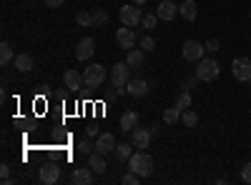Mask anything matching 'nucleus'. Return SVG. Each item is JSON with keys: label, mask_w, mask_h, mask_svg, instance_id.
Listing matches in <instances>:
<instances>
[{"label": "nucleus", "mask_w": 251, "mask_h": 185, "mask_svg": "<svg viewBox=\"0 0 251 185\" xmlns=\"http://www.w3.org/2000/svg\"><path fill=\"white\" fill-rule=\"evenodd\" d=\"M128 170H133V173L141 175V178H149V175L153 173V158H151L149 153H143V150L133 153V155L128 158Z\"/></svg>", "instance_id": "obj_1"}, {"label": "nucleus", "mask_w": 251, "mask_h": 185, "mask_svg": "<svg viewBox=\"0 0 251 185\" xmlns=\"http://www.w3.org/2000/svg\"><path fill=\"white\" fill-rule=\"evenodd\" d=\"M221 73L219 63H216V58H201L199 63H196V78L203 80V83H211V80H216Z\"/></svg>", "instance_id": "obj_2"}, {"label": "nucleus", "mask_w": 251, "mask_h": 185, "mask_svg": "<svg viewBox=\"0 0 251 185\" xmlns=\"http://www.w3.org/2000/svg\"><path fill=\"white\" fill-rule=\"evenodd\" d=\"M103 80H106V68H103L100 63H93V65H88L86 70H83V83H86L88 88H100Z\"/></svg>", "instance_id": "obj_3"}, {"label": "nucleus", "mask_w": 251, "mask_h": 185, "mask_svg": "<svg viewBox=\"0 0 251 185\" xmlns=\"http://www.w3.org/2000/svg\"><path fill=\"white\" fill-rule=\"evenodd\" d=\"M118 18H121V23H123V25L138 28V25H141V20H143V13H141V8H138L136 3H131V5H123V8L118 10Z\"/></svg>", "instance_id": "obj_4"}, {"label": "nucleus", "mask_w": 251, "mask_h": 185, "mask_svg": "<svg viewBox=\"0 0 251 185\" xmlns=\"http://www.w3.org/2000/svg\"><path fill=\"white\" fill-rule=\"evenodd\" d=\"M231 73L239 83H249L251 80V60L249 58H234L231 63Z\"/></svg>", "instance_id": "obj_5"}, {"label": "nucleus", "mask_w": 251, "mask_h": 185, "mask_svg": "<svg viewBox=\"0 0 251 185\" xmlns=\"http://www.w3.org/2000/svg\"><path fill=\"white\" fill-rule=\"evenodd\" d=\"M111 80H113V88L128 85V80H131V65L128 63H116L113 70H111Z\"/></svg>", "instance_id": "obj_6"}, {"label": "nucleus", "mask_w": 251, "mask_h": 185, "mask_svg": "<svg viewBox=\"0 0 251 185\" xmlns=\"http://www.w3.org/2000/svg\"><path fill=\"white\" fill-rule=\"evenodd\" d=\"M181 53H183L186 60H191V63H199V60L203 58V53H206V48L199 43V40H186L183 48H181Z\"/></svg>", "instance_id": "obj_7"}, {"label": "nucleus", "mask_w": 251, "mask_h": 185, "mask_svg": "<svg viewBox=\"0 0 251 185\" xmlns=\"http://www.w3.org/2000/svg\"><path fill=\"white\" fill-rule=\"evenodd\" d=\"M116 43H118L123 50L136 48V33H133V28H128V25L118 28V30H116Z\"/></svg>", "instance_id": "obj_8"}, {"label": "nucleus", "mask_w": 251, "mask_h": 185, "mask_svg": "<svg viewBox=\"0 0 251 185\" xmlns=\"http://www.w3.org/2000/svg\"><path fill=\"white\" fill-rule=\"evenodd\" d=\"M38 178H40V183H46V185L58 183V178H60V165H58V163H46V165L38 170Z\"/></svg>", "instance_id": "obj_9"}, {"label": "nucleus", "mask_w": 251, "mask_h": 185, "mask_svg": "<svg viewBox=\"0 0 251 185\" xmlns=\"http://www.w3.org/2000/svg\"><path fill=\"white\" fill-rule=\"evenodd\" d=\"M151 138H153V130H149V128H133V133H131V143H133V148H138V150L149 148Z\"/></svg>", "instance_id": "obj_10"}, {"label": "nucleus", "mask_w": 251, "mask_h": 185, "mask_svg": "<svg viewBox=\"0 0 251 185\" xmlns=\"http://www.w3.org/2000/svg\"><path fill=\"white\" fill-rule=\"evenodd\" d=\"M116 135L113 133H100L98 135V140H96V150L98 153H103V155H108V153H113L116 150Z\"/></svg>", "instance_id": "obj_11"}, {"label": "nucleus", "mask_w": 251, "mask_h": 185, "mask_svg": "<svg viewBox=\"0 0 251 185\" xmlns=\"http://www.w3.org/2000/svg\"><path fill=\"white\" fill-rule=\"evenodd\" d=\"M93 53H96V40L93 38H83L75 45V60H91Z\"/></svg>", "instance_id": "obj_12"}, {"label": "nucleus", "mask_w": 251, "mask_h": 185, "mask_svg": "<svg viewBox=\"0 0 251 185\" xmlns=\"http://www.w3.org/2000/svg\"><path fill=\"white\" fill-rule=\"evenodd\" d=\"M178 13V5H176V0H163V3H158L156 8V15L158 20H174Z\"/></svg>", "instance_id": "obj_13"}, {"label": "nucleus", "mask_w": 251, "mask_h": 185, "mask_svg": "<svg viewBox=\"0 0 251 185\" xmlns=\"http://www.w3.org/2000/svg\"><path fill=\"white\" fill-rule=\"evenodd\" d=\"M126 93L133 95V98H143L149 93V83H146L143 78H133V80H128V85H126Z\"/></svg>", "instance_id": "obj_14"}, {"label": "nucleus", "mask_w": 251, "mask_h": 185, "mask_svg": "<svg viewBox=\"0 0 251 185\" xmlns=\"http://www.w3.org/2000/svg\"><path fill=\"white\" fill-rule=\"evenodd\" d=\"M138 125V113L136 110H126L121 115V130L123 133H133V128Z\"/></svg>", "instance_id": "obj_15"}, {"label": "nucleus", "mask_w": 251, "mask_h": 185, "mask_svg": "<svg viewBox=\"0 0 251 185\" xmlns=\"http://www.w3.org/2000/svg\"><path fill=\"white\" fill-rule=\"evenodd\" d=\"M88 165H91V170L96 173V175H100V173H106V155L103 153H91L88 155Z\"/></svg>", "instance_id": "obj_16"}, {"label": "nucleus", "mask_w": 251, "mask_h": 185, "mask_svg": "<svg viewBox=\"0 0 251 185\" xmlns=\"http://www.w3.org/2000/svg\"><path fill=\"white\" fill-rule=\"evenodd\" d=\"M71 180H73L75 185H91V183H93V170H91V165H88V168H75Z\"/></svg>", "instance_id": "obj_17"}, {"label": "nucleus", "mask_w": 251, "mask_h": 185, "mask_svg": "<svg viewBox=\"0 0 251 185\" xmlns=\"http://www.w3.org/2000/svg\"><path fill=\"white\" fill-rule=\"evenodd\" d=\"M178 13H181V18H183V20H196V15H199V8H196V3H194V0H181Z\"/></svg>", "instance_id": "obj_18"}, {"label": "nucleus", "mask_w": 251, "mask_h": 185, "mask_svg": "<svg viewBox=\"0 0 251 185\" xmlns=\"http://www.w3.org/2000/svg\"><path fill=\"white\" fill-rule=\"evenodd\" d=\"M35 68V60H33V55H28V53H20V55H15V70H20V73H28V70H33Z\"/></svg>", "instance_id": "obj_19"}, {"label": "nucleus", "mask_w": 251, "mask_h": 185, "mask_svg": "<svg viewBox=\"0 0 251 185\" xmlns=\"http://www.w3.org/2000/svg\"><path fill=\"white\" fill-rule=\"evenodd\" d=\"M63 80H66V88L68 90H78L80 85H86V83H83V75L75 73V70H68L66 75H63Z\"/></svg>", "instance_id": "obj_20"}, {"label": "nucleus", "mask_w": 251, "mask_h": 185, "mask_svg": "<svg viewBox=\"0 0 251 185\" xmlns=\"http://www.w3.org/2000/svg\"><path fill=\"white\" fill-rule=\"evenodd\" d=\"M143 60H146V55H143L141 48H131L128 55H126V63H128L131 68H141V65H143Z\"/></svg>", "instance_id": "obj_21"}, {"label": "nucleus", "mask_w": 251, "mask_h": 185, "mask_svg": "<svg viewBox=\"0 0 251 185\" xmlns=\"http://www.w3.org/2000/svg\"><path fill=\"white\" fill-rule=\"evenodd\" d=\"M181 113H183V110L176 108V105H174V108H166V110H163V123H166V125H174V123L181 120Z\"/></svg>", "instance_id": "obj_22"}, {"label": "nucleus", "mask_w": 251, "mask_h": 185, "mask_svg": "<svg viewBox=\"0 0 251 185\" xmlns=\"http://www.w3.org/2000/svg\"><path fill=\"white\" fill-rule=\"evenodd\" d=\"M131 145H133V143H131ZM131 145H128V143H118L116 150H113L116 158H118V160H128V158L133 155V148H131Z\"/></svg>", "instance_id": "obj_23"}, {"label": "nucleus", "mask_w": 251, "mask_h": 185, "mask_svg": "<svg viewBox=\"0 0 251 185\" xmlns=\"http://www.w3.org/2000/svg\"><path fill=\"white\" fill-rule=\"evenodd\" d=\"M75 23H78L80 28H91V25H93V13H88V10L75 13Z\"/></svg>", "instance_id": "obj_24"}, {"label": "nucleus", "mask_w": 251, "mask_h": 185, "mask_svg": "<svg viewBox=\"0 0 251 185\" xmlns=\"http://www.w3.org/2000/svg\"><path fill=\"white\" fill-rule=\"evenodd\" d=\"M13 60V48H10V43H0V65H8Z\"/></svg>", "instance_id": "obj_25"}, {"label": "nucleus", "mask_w": 251, "mask_h": 185, "mask_svg": "<svg viewBox=\"0 0 251 185\" xmlns=\"http://www.w3.org/2000/svg\"><path fill=\"white\" fill-rule=\"evenodd\" d=\"M181 123H183L186 128H196V123H199L196 110H183V113H181Z\"/></svg>", "instance_id": "obj_26"}, {"label": "nucleus", "mask_w": 251, "mask_h": 185, "mask_svg": "<svg viewBox=\"0 0 251 185\" xmlns=\"http://www.w3.org/2000/svg\"><path fill=\"white\" fill-rule=\"evenodd\" d=\"M176 108H181V110H188V108H191V93L183 90V93L176 98Z\"/></svg>", "instance_id": "obj_27"}, {"label": "nucleus", "mask_w": 251, "mask_h": 185, "mask_svg": "<svg viewBox=\"0 0 251 185\" xmlns=\"http://www.w3.org/2000/svg\"><path fill=\"white\" fill-rule=\"evenodd\" d=\"M138 45H141L143 53H151V50H156V40H153L151 35H143V38L138 40Z\"/></svg>", "instance_id": "obj_28"}, {"label": "nucleus", "mask_w": 251, "mask_h": 185, "mask_svg": "<svg viewBox=\"0 0 251 185\" xmlns=\"http://www.w3.org/2000/svg\"><path fill=\"white\" fill-rule=\"evenodd\" d=\"M108 23V10H93V25H106Z\"/></svg>", "instance_id": "obj_29"}, {"label": "nucleus", "mask_w": 251, "mask_h": 185, "mask_svg": "<svg viewBox=\"0 0 251 185\" xmlns=\"http://www.w3.org/2000/svg\"><path fill=\"white\" fill-rule=\"evenodd\" d=\"M156 18H158L156 13H149V15H143V20H141V25H143L146 30H153V28H156Z\"/></svg>", "instance_id": "obj_30"}, {"label": "nucleus", "mask_w": 251, "mask_h": 185, "mask_svg": "<svg viewBox=\"0 0 251 185\" xmlns=\"http://www.w3.org/2000/svg\"><path fill=\"white\" fill-rule=\"evenodd\" d=\"M138 180H141V175H136L133 170H128V173H126V175L121 178V183H123V185H138Z\"/></svg>", "instance_id": "obj_31"}, {"label": "nucleus", "mask_w": 251, "mask_h": 185, "mask_svg": "<svg viewBox=\"0 0 251 185\" xmlns=\"http://www.w3.org/2000/svg\"><path fill=\"white\" fill-rule=\"evenodd\" d=\"M93 148H96V145H93L91 140H80V143H78V153H83V155H91Z\"/></svg>", "instance_id": "obj_32"}, {"label": "nucleus", "mask_w": 251, "mask_h": 185, "mask_svg": "<svg viewBox=\"0 0 251 185\" xmlns=\"http://www.w3.org/2000/svg\"><path fill=\"white\" fill-rule=\"evenodd\" d=\"M203 48H206V53H216V50H219V40H216V38L206 40V43H203Z\"/></svg>", "instance_id": "obj_33"}, {"label": "nucleus", "mask_w": 251, "mask_h": 185, "mask_svg": "<svg viewBox=\"0 0 251 185\" xmlns=\"http://www.w3.org/2000/svg\"><path fill=\"white\" fill-rule=\"evenodd\" d=\"M241 180L244 183H251V163H246V165L241 168Z\"/></svg>", "instance_id": "obj_34"}, {"label": "nucleus", "mask_w": 251, "mask_h": 185, "mask_svg": "<svg viewBox=\"0 0 251 185\" xmlns=\"http://www.w3.org/2000/svg\"><path fill=\"white\" fill-rule=\"evenodd\" d=\"M196 80H199L196 75H188V78H183V90H191V88L196 85Z\"/></svg>", "instance_id": "obj_35"}, {"label": "nucleus", "mask_w": 251, "mask_h": 185, "mask_svg": "<svg viewBox=\"0 0 251 185\" xmlns=\"http://www.w3.org/2000/svg\"><path fill=\"white\" fill-rule=\"evenodd\" d=\"M0 180H3V183H10L13 178H10V168L8 165H0Z\"/></svg>", "instance_id": "obj_36"}, {"label": "nucleus", "mask_w": 251, "mask_h": 185, "mask_svg": "<svg viewBox=\"0 0 251 185\" xmlns=\"http://www.w3.org/2000/svg\"><path fill=\"white\" fill-rule=\"evenodd\" d=\"M63 0H46V8H60Z\"/></svg>", "instance_id": "obj_37"}, {"label": "nucleus", "mask_w": 251, "mask_h": 185, "mask_svg": "<svg viewBox=\"0 0 251 185\" xmlns=\"http://www.w3.org/2000/svg\"><path fill=\"white\" fill-rule=\"evenodd\" d=\"M131 3H136V5H143V3H149V0H131Z\"/></svg>", "instance_id": "obj_38"}, {"label": "nucleus", "mask_w": 251, "mask_h": 185, "mask_svg": "<svg viewBox=\"0 0 251 185\" xmlns=\"http://www.w3.org/2000/svg\"><path fill=\"white\" fill-rule=\"evenodd\" d=\"M176 3H181V0H176Z\"/></svg>", "instance_id": "obj_39"}, {"label": "nucleus", "mask_w": 251, "mask_h": 185, "mask_svg": "<svg viewBox=\"0 0 251 185\" xmlns=\"http://www.w3.org/2000/svg\"><path fill=\"white\" fill-rule=\"evenodd\" d=\"M249 18H251V13H249Z\"/></svg>", "instance_id": "obj_40"}]
</instances>
